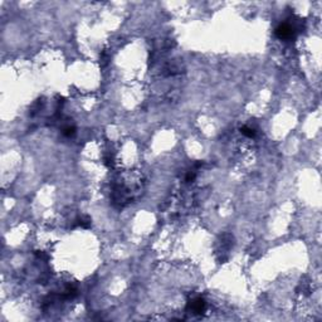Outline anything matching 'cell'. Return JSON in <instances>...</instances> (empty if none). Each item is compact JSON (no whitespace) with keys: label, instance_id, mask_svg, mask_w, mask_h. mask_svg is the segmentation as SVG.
Masks as SVG:
<instances>
[{"label":"cell","instance_id":"cell-1","mask_svg":"<svg viewBox=\"0 0 322 322\" xmlns=\"http://www.w3.org/2000/svg\"><path fill=\"white\" fill-rule=\"evenodd\" d=\"M293 28L289 24H287V23H282V24H279L278 26H277V29H275V35H277L279 39H284V40H287V39H291L293 37Z\"/></svg>","mask_w":322,"mask_h":322},{"label":"cell","instance_id":"cell-2","mask_svg":"<svg viewBox=\"0 0 322 322\" xmlns=\"http://www.w3.org/2000/svg\"><path fill=\"white\" fill-rule=\"evenodd\" d=\"M189 307L194 313H202L205 310V301L202 297H196L190 302Z\"/></svg>","mask_w":322,"mask_h":322},{"label":"cell","instance_id":"cell-3","mask_svg":"<svg viewBox=\"0 0 322 322\" xmlns=\"http://www.w3.org/2000/svg\"><path fill=\"white\" fill-rule=\"evenodd\" d=\"M240 131H242V133H243L244 136H247V137H253V136L255 135L254 128L248 127V126H243V127L240 128Z\"/></svg>","mask_w":322,"mask_h":322},{"label":"cell","instance_id":"cell-4","mask_svg":"<svg viewBox=\"0 0 322 322\" xmlns=\"http://www.w3.org/2000/svg\"><path fill=\"white\" fill-rule=\"evenodd\" d=\"M74 133H75V128H74L73 126H67V127L63 128V135L67 136V137H71V136H73Z\"/></svg>","mask_w":322,"mask_h":322},{"label":"cell","instance_id":"cell-5","mask_svg":"<svg viewBox=\"0 0 322 322\" xmlns=\"http://www.w3.org/2000/svg\"><path fill=\"white\" fill-rule=\"evenodd\" d=\"M78 224L83 228H88L91 225V219L88 217H82L81 219H78Z\"/></svg>","mask_w":322,"mask_h":322},{"label":"cell","instance_id":"cell-6","mask_svg":"<svg viewBox=\"0 0 322 322\" xmlns=\"http://www.w3.org/2000/svg\"><path fill=\"white\" fill-rule=\"evenodd\" d=\"M194 177H195V173H189L186 176V181H191V180H194Z\"/></svg>","mask_w":322,"mask_h":322}]
</instances>
